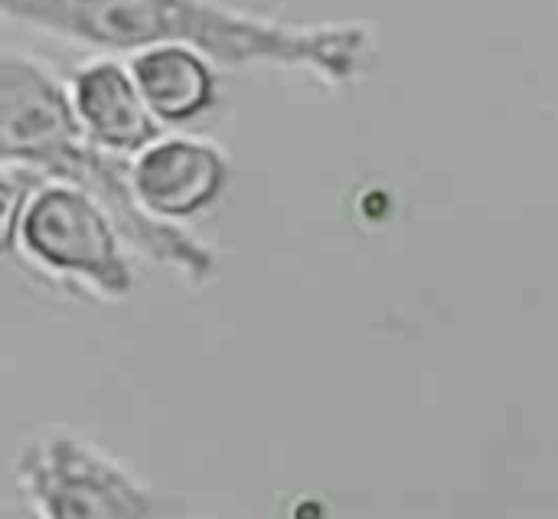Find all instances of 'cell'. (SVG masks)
Wrapping results in <instances>:
<instances>
[{
	"label": "cell",
	"mask_w": 558,
	"mask_h": 519,
	"mask_svg": "<svg viewBox=\"0 0 558 519\" xmlns=\"http://www.w3.org/2000/svg\"><path fill=\"white\" fill-rule=\"evenodd\" d=\"M16 491L33 519H150L157 510L128 468L69 432L39 435L20 451Z\"/></svg>",
	"instance_id": "cell-4"
},
{
	"label": "cell",
	"mask_w": 558,
	"mask_h": 519,
	"mask_svg": "<svg viewBox=\"0 0 558 519\" xmlns=\"http://www.w3.org/2000/svg\"><path fill=\"white\" fill-rule=\"evenodd\" d=\"M131 183L154 219L177 226L206 213L222 196L229 160L206 137L163 134L131 160Z\"/></svg>",
	"instance_id": "cell-5"
},
{
	"label": "cell",
	"mask_w": 558,
	"mask_h": 519,
	"mask_svg": "<svg viewBox=\"0 0 558 519\" xmlns=\"http://www.w3.org/2000/svg\"><path fill=\"white\" fill-rule=\"evenodd\" d=\"M0 164L72 183L108 209L128 245L190 285H209L216 252L183 226L154 219L131 183V160L98 147L72 105L69 88L33 56L0 52Z\"/></svg>",
	"instance_id": "cell-2"
},
{
	"label": "cell",
	"mask_w": 558,
	"mask_h": 519,
	"mask_svg": "<svg viewBox=\"0 0 558 519\" xmlns=\"http://www.w3.org/2000/svg\"><path fill=\"white\" fill-rule=\"evenodd\" d=\"M69 95L85 134L118 157H137L163 137V124L147 108L131 65L111 56L88 59L75 69Z\"/></svg>",
	"instance_id": "cell-6"
},
{
	"label": "cell",
	"mask_w": 558,
	"mask_h": 519,
	"mask_svg": "<svg viewBox=\"0 0 558 519\" xmlns=\"http://www.w3.org/2000/svg\"><path fill=\"white\" fill-rule=\"evenodd\" d=\"M0 13L101 52L183 46L219 65L301 69L327 85H353L376 62L363 20L288 23L226 0H0Z\"/></svg>",
	"instance_id": "cell-1"
},
{
	"label": "cell",
	"mask_w": 558,
	"mask_h": 519,
	"mask_svg": "<svg viewBox=\"0 0 558 519\" xmlns=\"http://www.w3.org/2000/svg\"><path fill=\"white\" fill-rule=\"evenodd\" d=\"M134 82L160 124H186L216 105V69L183 46H157L131 56Z\"/></svg>",
	"instance_id": "cell-7"
},
{
	"label": "cell",
	"mask_w": 558,
	"mask_h": 519,
	"mask_svg": "<svg viewBox=\"0 0 558 519\" xmlns=\"http://www.w3.org/2000/svg\"><path fill=\"white\" fill-rule=\"evenodd\" d=\"M128 239L101 203L72 183L26 167H3V252L26 268L69 281L98 298L134 291Z\"/></svg>",
	"instance_id": "cell-3"
}]
</instances>
